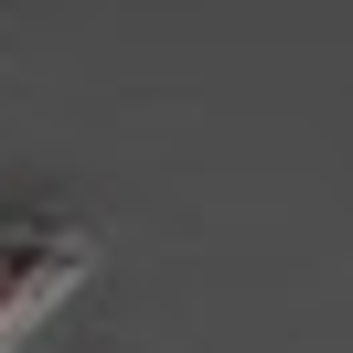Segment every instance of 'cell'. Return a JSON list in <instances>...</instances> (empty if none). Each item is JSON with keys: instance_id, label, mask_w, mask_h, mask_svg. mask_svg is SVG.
Instances as JSON below:
<instances>
[{"instance_id": "obj_1", "label": "cell", "mask_w": 353, "mask_h": 353, "mask_svg": "<svg viewBox=\"0 0 353 353\" xmlns=\"http://www.w3.org/2000/svg\"><path fill=\"white\" fill-rule=\"evenodd\" d=\"M97 268V236L86 225H54V214H11L0 225V353L22 343L43 310H65Z\"/></svg>"}]
</instances>
